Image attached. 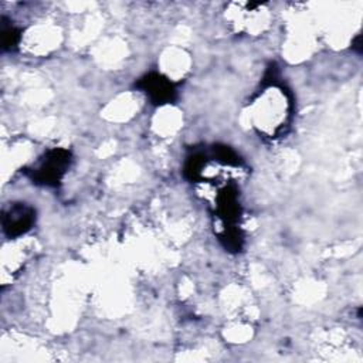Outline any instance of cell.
Wrapping results in <instances>:
<instances>
[{
	"instance_id": "obj_4",
	"label": "cell",
	"mask_w": 363,
	"mask_h": 363,
	"mask_svg": "<svg viewBox=\"0 0 363 363\" xmlns=\"http://www.w3.org/2000/svg\"><path fill=\"white\" fill-rule=\"evenodd\" d=\"M214 216L220 220L221 228L240 227L241 204L238 199V189L235 184H225L216 194Z\"/></svg>"
},
{
	"instance_id": "obj_5",
	"label": "cell",
	"mask_w": 363,
	"mask_h": 363,
	"mask_svg": "<svg viewBox=\"0 0 363 363\" xmlns=\"http://www.w3.org/2000/svg\"><path fill=\"white\" fill-rule=\"evenodd\" d=\"M1 48L3 51L13 52L18 48L20 40H21V30L11 24V21H7L6 17H1Z\"/></svg>"
},
{
	"instance_id": "obj_3",
	"label": "cell",
	"mask_w": 363,
	"mask_h": 363,
	"mask_svg": "<svg viewBox=\"0 0 363 363\" xmlns=\"http://www.w3.org/2000/svg\"><path fill=\"white\" fill-rule=\"evenodd\" d=\"M35 208L27 203H11L1 214V228L7 238H18L27 234L35 224Z\"/></svg>"
},
{
	"instance_id": "obj_1",
	"label": "cell",
	"mask_w": 363,
	"mask_h": 363,
	"mask_svg": "<svg viewBox=\"0 0 363 363\" xmlns=\"http://www.w3.org/2000/svg\"><path fill=\"white\" fill-rule=\"evenodd\" d=\"M72 164V153L65 147H51L31 166L24 169L26 176L37 186L57 189Z\"/></svg>"
},
{
	"instance_id": "obj_2",
	"label": "cell",
	"mask_w": 363,
	"mask_h": 363,
	"mask_svg": "<svg viewBox=\"0 0 363 363\" xmlns=\"http://www.w3.org/2000/svg\"><path fill=\"white\" fill-rule=\"evenodd\" d=\"M135 88L143 92L150 104L156 106L173 104L177 99L176 85L166 75L156 71L142 75L135 82Z\"/></svg>"
}]
</instances>
